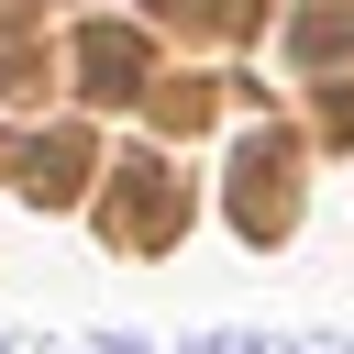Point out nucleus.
I'll return each instance as SVG.
<instances>
[{
  "label": "nucleus",
  "mask_w": 354,
  "mask_h": 354,
  "mask_svg": "<svg viewBox=\"0 0 354 354\" xmlns=\"http://www.w3.org/2000/svg\"><path fill=\"white\" fill-rule=\"evenodd\" d=\"M111 232H122V243H177V232H188V188H177L155 155L111 166Z\"/></svg>",
  "instance_id": "obj_1"
},
{
  "label": "nucleus",
  "mask_w": 354,
  "mask_h": 354,
  "mask_svg": "<svg viewBox=\"0 0 354 354\" xmlns=\"http://www.w3.org/2000/svg\"><path fill=\"white\" fill-rule=\"evenodd\" d=\"M288 210H299V188H288V133H254V144L232 155V221L266 243V232H288Z\"/></svg>",
  "instance_id": "obj_2"
},
{
  "label": "nucleus",
  "mask_w": 354,
  "mask_h": 354,
  "mask_svg": "<svg viewBox=\"0 0 354 354\" xmlns=\"http://www.w3.org/2000/svg\"><path fill=\"white\" fill-rule=\"evenodd\" d=\"M77 77H88V100H144L155 55H144L133 22H88V33H77Z\"/></svg>",
  "instance_id": "obj_3"
},
{
  "label": "nucleus",
  "mask_w": 354,
  "mask_h": 354,
  "mask_svg": "<svg viewBox=\"0 0 354 354\" xmlns=\"http://www.w3.org/2000/svg\"><path fill=\"white\" fill-rule=\"evenodd\" d=\"M88 188V133H44L33 155H22V199H44V210H66Z\"/></svg>",
  "instance_id": "obj_4"
},
{
  "label": "nucleus",
  "mask_w": 354,
  "mask_h": 354,
  "mask_svg": "<svg viewBox=\"0 0 354 354\" xmlns=\"http://www.w3.org/2000/svg\"><path fill=\"white\" fill-rule=\"evenodd\" d=\"M299 66H332V55H354V0H321V11H299Z\"/></svg>",
  "instance_id": "obj_5"
},
{
  "label": "nucleus",
  "mask_w": 354,
  "mask_h": 354,
  "mask_svg": "<svg viewBox=\"0 0 354 354\" xmlns=\"http://www.w3.org/2000/svg\"><path fill=\"white\" fill-rule=\"evenodd\" d=\"M144 100H155L166 133H199V122H210V88H144Z\"/></svg>",
  "instance_id": "obj_6"
},
{
  "label": "nucleus",
  "mask_w": 354,
  "mask_h": 354,
  "mask_svg": "<svg viewBox=\"0 0 354 354\" xmlns=\"http://www.w3.org/2000/svg\"><path fill=\"white\" fill-rule=\"evenodd\" d=\"M155 22H188V33H232L243 11H232V0H155Z\"/></svg>",
  "instance_id": "obj_7"
},
{
  "label": "nucleus",
  "mask_w": 354,
  "mask_h": 354,
  "mask_svg": "<svg viewBox=\"0 0 354 354\" xmlns=\"http://www.w3.org/2000/svg\"><path fill=\"white\" fill-rule=\"evenodd\" d=\"M332 133H343V144H354V88H332Z\"/></svg>",
  "instance_id": "obj_8"
}]
</instances>
